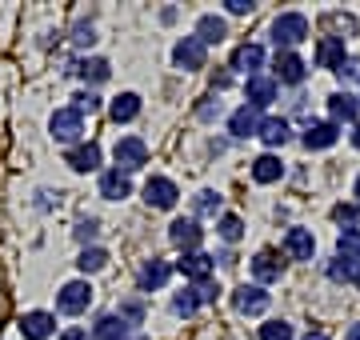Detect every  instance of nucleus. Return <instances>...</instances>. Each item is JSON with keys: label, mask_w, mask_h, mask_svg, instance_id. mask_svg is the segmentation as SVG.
Masks as SVG:
<instances>
[{"label": "nucleus", "mask_w": 360, "mask_h": 340, "mask_svg": "<svg viewBox=\"0 0 360 340\" xmlns=\"http://www.w3.org/2000/svg\"><path fill=\"white\" fill-rule=\"evenodd\" d=\"M281 176H284L281 157H272V152H264V157H257V160H252V181H257V184H276Z\"/></svg>", "instance_id": "25"}, {"label": "nucleus", "mask_w": 360, "mask_h": 340, "mask_svg": "<svg viewBox=\"0 0 360 340\" xmlns=\"http://www.w3.org/2000/svg\"><path fill=\"white\" fill-rule=\"evenodd\" d=\"M205 60H208V48H205L196 37L176 40V48H172V65H176V68H184V72H196V68H205Z\"/></svg>", "instance_id": "5"}, {"label": "nucleus", "mask_w": 360, "mask_h": 340, "mask_svg": "<svg viewBox=\"0 0 360 340\" xmlns=\"http://www.w3.org/2000/svg\"><path fill=\"white\" fill-rule=\"evenodd\" d=\"M336 140H340V129H336L333 120H321V124H309V132H304V148H309V152H321V148H333Z\"/></svg>", "instance_id": "16"}, {"label": "nucleus", "mask_w": 360, "mask_h": 340, "mask_svg": "<svg viewBox=\"0 0 360 340\" xmlns=\"http://www.w3.org/2000/svg\"><path fill=\"white\" fill-rule=\"evenodd\" d=\"M212 296H217V292H212V285H196V288H184V292H176V296H172V308H176L180 316H193L196 308H200V304H208V301H212Z\"/></svg>", "instance_id": "11"}, {"label": "nucleus", "mask_w": 360, "mask_h": 340, "mask_svg": "<svg viewBox=\"0 0 360 340\" xmlns=\"http://www.w3.org/2000/svg\"><path fill=\"white\" fill-rule=\"evenodd\" d=\"M229 37V25H224V20H220V16H200V20H196V40H200V44H220V40Z\"/></svg>", "instance_id": "26"}, {"label": "nucleus", "mask_w": 360, "mask_h": 340, "mask_svg": "<svg viewBox=\"0 0 360 340\" xmlns=\"http://www.w3.org/2000/svg\"><path fill=\"white\" fill-rule=\"evenodd\" d=\"M217 233L224 236L229 244H236V240L245 236V221H240V216H232V212H224V216L217 221Z\"/></svg>", "instance_id": "32"}, {"label": "nucleus", "mask_w": 360, "mask_h": 340, "mask_svg": "<svg viewBox=\"0 0 360 340\" xmlns=\"http://www.w3.org/2000/svg\"><path fill=\"white\" fill-rule=\"evenodd\" d=\"M333 221H336V224H356V221H360V204H336V209H333Z\"/></svg>", "instance_id": "37"}, {"label": "nucleus", "mask_w": 360, "mask_h": 340, "mask_svg": "<svg viewBox=\"0 0 360 340\" xmlns=\"http://www.w3.org/2000/svg\"><path fill=\"white\" fill-rule=\"evenodd\" d=\"M96 233H101V224L92 221V216H89V221H80V224H77V240H80V244L96 240Z\"/></svg>", "instance_id": "38"}, {"label": "nucleus", "mask_w": 360, "mask_h": 340, "mask_svg": "<svg viewBox=\"0 0 360 340\" xmlns=\"http://www.w3.org/2000/svg\"><path fill=\"white\" fill-rule=\"evenodd\" d=\"M229 132H232V136H240V140H245V136H257V132H260V108L240 105L229 117Z\"/></svg>", "instance_id": "13"}, {"label": "nucleus", "mask_w": 360, "mask_h": 340, "mask_svg": "<svg viewBox=\"0 0 360 340\" xmlns=\"http://www.w3.org/2000/svg\"><path fill=\"white\" fill-rule=\"evenodd\" d=\"M356 197H360V176H356Z\"/></svg>", "instance_id": "45"}, {"label": "nucleus", "mask_w": 360, "mask_h": 340, "mask_svg": "<svg viewBox=\"0 0 360 340\" xmlns=\"http://www.w3.org/2000/svg\"><path fill=\"white\" fill-rule=\"evenodd\" d=\"M260 340H292V325L288 320H269V325H260Z\"/></svg>", "instance_id": "35"}, {"label": "nucleus", "mask_w": 360, "mask_h": 340, "mask_svg": "<svg viewBox=\"0 0 360 340\" xmlns=\"http://www.w3.org/2000/svg\"><path fill=\"white\" fill-rule=\"evenodd\" d=\"M304 340H328V336H324V332H309Z\"/></svg>", "instance_id": "44"}, {"label": "nucleus", "mask_w": 360, "mask_h": 340, "mask_svg": "<svg viewBox=\"0 0 360 340\" xmlns=\"http://www.w3.org/2000/svg\"><path fill=\"white\" fill-rule=\"evenodd\" d=\"M229 4V13L232 16H245V13H252V0H224Z\"/></svg>", "instance_id": "40"}, {"label": "nucleus", "mask_w": 360, "mask_h": 340, "mask_svg": "<svg viewBox=\"0 0 360 340\" xmlns=\"http://www.w3.org/2000/svg\"><path fill=\"white\" fill-rule=\"evenodd\" d=\"M92 340H124V320L120 316H101L92 328Z\"/></svg>", "instance_id": "29"}, {"label": "nucleus", "mask_w": 360, "mask_h": 340, "mask_svg": "<svg viewBox=\"0 0 360 340\" xmlns=\"http://www.w3.org/2000/svg\"><path fill=\"white\" fill-rule=\"evenodd\" d=\"M65 160L72 172H96L101 169V144H77V148H68Z\"/></svg>", "instance_id": "20"}, {"label": "nucleus", "mask_w": 360, "mask_h": 340, "mask_svg": "<svg viewBox=\"0 0 360 340\" xmlns=\"http://www.w3.org/2000/svg\"><path fill=\"white\" fill-rule=\"evenodd\" d=\"M352 144L360 148V124H352Z\"/></svg>", "instance_id": "43"}, {"label": "nucleus", "mask_w": 360, "mask_h": 340, "mask_svg": "<svg viewBox=\"0 0 360 340\" xmlns=\"http://www.w3.org/2000/svg\"><path fill=\"white\" fill-rule=\"evenodd\" d=\"M348 56H345V37H321V44H316V65L321 68H340Z\"/></svg>", "instance_id": "18"}, {"label": "nucleus", "mask_w": 360, "mask_h": 340, "mask_svg": "<svg viewBox=\"0 0 360 340\" xmlns=\"http://www.w3.org/2000/svg\"><path fill=\"white\" fill-rule=\"evenodd\" d=\"M304 72H309V65L296 53H276V65H272V80L276 84H300Z\"/></svg>", "instance_id": "10"}, {"label": "nucleus", "mask_w": 360, "mask_h": 340, "mask_svg": "<svg viewBox=\"0 0 360 340\" xmlns=\"http://www.w3.org/2000/svg\"><path fill=\"white\" fill-rule=\"evenodd\" d=\"M245 96H248V105L252 108H269L272 100H276V80L272 77H248Z\"/></svg>", "instance_id": "19"}, {"label": "nucleus", "mask_w": 360, "mask_h": 340, "mask_svg": "<svg viewBox=\"0 0 360 340\" xmlns=\"http://www.w3.org/2000/svg\"><path fill=\"white\" fill-rule=\"evenodd\" d=\"M176 197L180 192L168 176H148V184H144V204H148V209H172Z\"/></svg>", "instance_id": "8"}, {"label": "nucleus", "mask_w": 360, "mask_h": 340, "mask_svg": "<svg viewBox=\"0 0 360 340\" xmlns=\"http://www.w3.org/2000/svg\"><path fill=\"white\" fill-rule=\"evenodd\" d=\"M77 264H80V273H101L104 264H108V252L92 244V249H84V252H80V261H77Z\"/></svg>", "instance_id": "33"}, {"label": "nucleus", "mask_w": 360, "mask_h": 340, "mask_svg": "<svg viewBox=\"0 0 360 340\" xmlns=\"http://www.w3.org/2000/svg\"><path fill=\"white\" fill-rule=\"evenodd\" d=\"M176 268H180V276H184V280H196V285H208V276H212V268H217V261H212L208 252H184Z\"/></svg>", "instance_id": "9"}, {"label": "nucleus", "mask_w": 360, "mask_h": 340, "mask_svg": "<svg viewBox=\"0 0 360 340\" xmlns=\"http://www.w3.org/2000/svg\"><path fill=\"white\" fill-rule=\"evenodd\" d=\"M348 340H360V325H352V328H348Z\"/></svg>", "instance_id": "42"}, {"label": "nucleus", "mask_w": 360, "mask_h": 340, "mask_svg": "<svg viewBox=\"0 0 360 340\" xmlns=\"http://www.w3.org/2000/svg\"><path fill=\"white\" fill-rule=\"evenodd\" d=\"M264 65V48L260 44H240L236 53H232V68L236 72H248V77H257V68Z\"/></svg>", "instance_id": "24"}, {"label": "nucleus", "mask_w": 360, "mask_h": 340, "mask_svg": "<svg viewBox=\"0 0 360 340\" xmlns=\"http://www.w3.org/2000/svg\"><path fill=\"white\" fill-rule=\"evenodd\" d=\"M257 136L269 144V148H281V144L292 136V129H288V120H284V117H269V120H260V132H257Z\"/></svg>", "instance_id": "27"}, {"label": "nucleus", "mask_w": 360, "mask_h": 340, "mask_svg": "<svg viewBox=\"0 0 360 340\" xmlns=\"http://www.w3.org/2000/svg\"><path fill=\"white\" fill-rule=\"evenodd\" d=\"M108 117L116 120V124H129V120L141 117V96L136 92H120L112 105H108Z\"/></svg>", "instance_id": "23"}, {"label": "nucleus", "mask_w": 360, "mask_h": 340, "mask_svg": "<svg viewBox=\"0 0 360 340\" xmlns=\"http://www.w3.org/2000/svg\"><path fill=\"white\" fill-rule=\"evenodd\" d=\"M193 209L200 212V216H217V212H220V197L212 192V188H205V192H196Z\"/></svg>", "instance_id": "34"}, {"label": "nucleus", "mask_w": 360, "mask_h": 340, "mask_svg": "<svg viewBox=\"0 0 360 340\" xmlns=\"http://www.w3.org/2000/svg\"><path fill=\"white\" fill-rule=\"evenodd\" d=\"M72 100H77L72 108H77L80 117H84V112H96V108H101V96H96V92H77Z\"/></svg>", "instance_id": "36"}, {"label": "nucleus", "mask_w": 360, "mask_h": 340, "mask_svg": "<svg viewBox=\"0 0 360 340\" xmlns=\"http://www.w3.org/2000/svg\"><path fill=\"white\" fill-rule=\"evenodd\" d=\"M281 273H284V261L276 256V252H257L252 256V276H257L260 285H269V280H281Z\"/></svg>", "instance_id": "22"}, {"label": "nucleus", "mask_w": 360, "mask_h": 340, "mask_svg": "<svg viewBox=\"0 0 360 340\" xmlns=\"http://www.w3.org/2000/svg\"><path fill=\"white\" fill-rule=\"evenodd\" d=\"M284 252H288L292 261H312L316 240H312L309 228H288V236H284Z\"/></svg>", "instance_id": "17"}, {"label": "nucleus", "mask_w": 360, "mask_h": 340, "mask_svg": "<svg viewBox=\"0 0 360 340\" xmlns=\"http://www.w3.org/2000/svg\"><path fill=\"white\" fill-rule=\"evenodd\" d=\"M129 192H132L129 172H120V169H104L101 172V197L104 200H124Z\"/></svg>", "instance_id": "15"}, {"label": "nucleus", "mask_w": 360, "mask_h": 340, "mask_svg": "<svg viewBox=\"0 0 360 340\" xmlns=\"http://www.w3.org/2000/svg\"><path fill=\"white\" fill-rule=\"evenodd\" d=\"M89 304H92V288L89 280H68L60 292H56V308L65 316H80V313H89Z\"/></svg>", "instance_id": "3"}, {"label": "nucleus", "mask_w": 360, "mask_h": 340, "mask_svg": "<svg viewBox=\"0 0 360 340\" xmlns=\"http://www.w3.org/2000/svg\"><path fill=\"white\" fill-rule=\"evenodd\" d=\"M356 276H360V264H356V261L336 256V261L328 264V280H336V285H348V280H356Z\"/></svg>", "instance_id": "31"}, {"label": "nucleus", "mask_w": 360, "mask_h": 340, "mask_svg": "<svg viewBox=\"0 0 360 340\" xmlns=\"http://www.w3.org/2000/svg\"><path fill=\"white\" fill-rule=\"evenodd\" d=\"M336 256L360 264V233H356V228H345V233L336 236Z\"/></svg>", "instance_id": "30"}, {"label": "nucleus", "mask_w": 360, "mask_h": 340, "mask_svg": "<svg viewBox=\"0 0 360 340\" xmlns=\"http://www.w3.org/2000/svg\"><path fill=\"white\" fill-rule=\"evenodd\" d=\"M72 40H77L80 48H84V44H92V40H96V32H92V25H77V32H72Z\"/></svg>", "instance_id": "39"}, {"label": "nucleus", "mask_w": 360, "mask_h": 340, "mask_svg": "<svg viewBox=\"0 0 360 340\" xmlns=\"http://www.w3.org/2000/svg\"><path fill=\"white\" fill-rule=\"evenodd\" d=\"M328 112H333V124L340 129V124H352L360 112V100L352 96V92H336V96H328Z\"/></svg>", "instance_id": "21"}, {"label": "nucleus", "mask_w": 360, "mask_h": 340, "mask_svg": "<svg viewBox=\"0 0 360 340\" xmlns=\"http://www.w3.org/2000/svg\"><path fill=\"white\" fill-rule=\"evenodd\" d=\"M77 72H80L84 80H89V84H104V80L112 77V65H108L104 56H89V60H80Z\"/></svg>", "instance_id": "28"}, {"label": "nucleus", "mask_w": 360, "mask_h": 340, "mask_svg": "<svg viewBox=\"0 0 360 340\" xmlns=\"http://www.w3.org/2000/svg\"><path fill=\"white\" fill-rule=\"evenodd\" d=\"M232 308H236V313H245V316H260L264 308H269V292H264L260 285L232 288Z\"/></svg>", "instance_id": "6"}, {"label": "nucleus", "mask_w": 360, "mask_h": 340, "mask_svg": "<svg viewBox=\"0 0 360 340\" xmlns=\"http://www.w3.org/2000/svg\"><path fill=\"white\" fill-rule=\"evenodd\" d=\"M112 157H116V169L120 172H136L148 164V144L141 136H124V140H116Z\"/></svg>", "instance_id": "4"}, {"label": "nucleus", "mask_w": 360, "mask_h": 340, "mask_svg": "<svg viewBox=\"0 0 360 340\" xmlns=\"http://www.w3.org/2000/svg\"><path fill=\"white\" fill-rule=\"evenodd\" d=\"M356 288H360V276H356Z\"/></svg>", "instance_id": "46"}, {"label": "nucleus", "mask_w": 360, "mask_h": 340, "mask_svg": "<svg viewBox=\"0 0 360 340\" xmlns=\"http://www.w3.org/2000/svg\"><path fill=\"white\" fill-rule=\"evenodd\" d=\"M49 132H52V140H60V144H80V136H84V117H80L77 108H56L49 120Z\"/></svg>", "instance_id": "2"}, {"label": "nucleus", "mask_w": 360, "mask_h": 340, "mask_svg": "<svg viewBox=\"0 0 360 340\" xmlns=\"http://www.w3.org/2000/svg\"><path fill=\"white\" fill-rule=\"evenodd\" d=\"M60 340H89V332H84V328H65Z\"/></svg>", "instance_id": "41"}, {"label": "nucleus", "mask_w": 360, "mask_h": 340, "mask_svg": "<svg viewBox=\"0 0 360 340\" xmlns=\"http://www.w3.org/2000/svg\"><path fill=\"white\" fill-rule=\"evenodd\" d=\"M272 40H276V48L292 53L300 40H309V16L304 13H281L272 20Z\"/></svg>", "instance_id": "1"}, {"label": "nucleus", "mask_w": 360, "mask_h": 340, "mask_svg": "<svg viewBox=\"0 0 360 340\" xmlns=\"http://www.w3.org/2000/svg\"><path fill=\"white\" fill-rule=\"evenodd\" d=\"M168 240L176 244L180 252H200V240H205V233H200V224L196 221H172L168 224Z\"/></svg>", "instance_id": "7"}, {"label": "nucleus", "mask_w": 360, "mask_h": 340, "mask_svg": "<svg viewBox=\"0 0 360 340\" xmlns=\"http://www.w3.org/2000/svg\"><path fill=\"white\" fill-rule=\"evenodd\" d=\"M168 276H172V268H168L165 261H144L141 264V273H136V285H141V292H153V288H165L168 285Z\"/></svg>", "instance_id": "14"}, {"label": "nucleus", "mask_w": 360, "mask_h": 340, "mask_svg": "<svg viewBox=\"0 0 360 340\" xmlns=\"http://www.w3.org/2000/svg\"><path fill=\"white\" fill-rule=\"evenodd\" d=\"M20 332H25V340H49L52 332H56V316L52 313H25V320H20Z\"/></svg>", "instance_id": "12"}]
</instances>
